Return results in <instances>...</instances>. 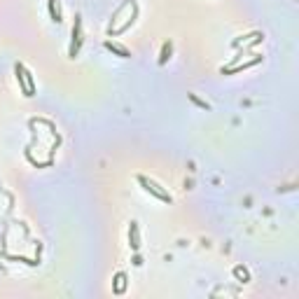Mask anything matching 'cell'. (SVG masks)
<instances>
[{
    "mask_svg": "<svg viewBox=\"0 0 299 299\" xmlns=\"http://www.w3.org/2000/svg\"><path fill=\"white\" fill-rule=\"evenodd\" d=\"M133 264H136V267H141V264H143V260H141V255H136V257H133Z\"/></svg>",
    "mask_w": 299,
    "mask_h": 299,
    "instance_id": "12",
    "label": "cell"
},
{
    "mask_svg": "<svg viewBox=\"0 0 299 299\" xmlns=\"http://www.w3.org/2000/svg\"><path fill=\"white\" fill-rule=\"evenodd\" d=\"M82 14H75V24H73V42H70V49H68V56L75 59L79 54V47H82Z\"/></svg>",
    "mask_w": 299,
    "mask_h": 299,
    "instance_id": "2",
    "label": "cell"
},
{
    "mask_svg": "<svg viewBox=\"0 0 299 299\" xmlns=\"http://www.w3.org/2000/svg\"><path fill=\"white\" fill-rule=\"evenodd\" d=\"M171 52H173V45H171V42H164V45H161V54H159V65H164L169 61Z\"/></svg>",
    "mask_w": 299,
    "mask_h": 299,
    "instance_id": "8",
    "label": "cell"
},
{
    "mask_svg": "<svg viewBox=\"0 0 299 299\" xmlns=\"http://www.w3.org/2000/svg\"><path fill=\"white\" fill-rule=\"evenodd\" d=\"M105 49H110V52H112V54H117L119 59H131V52H129V49H124V47H119V45H115V42H110V40L105 42Z\"/></svg>",
    "mask_w": 299,
    "mask_h": 299,
    "instance_id": "6",
    "label": "cell"
},
{
    "mask_svg": "<svg viewBox=\"0 0 299 299\" xmlns=\"http://www.w3.org/2000/svg\"><path fill=\"white\" fill-rule=\"evenodd\" d=\"M257 63H262V56H255V59H250V61H246V63L232 65V68H222L220 73H222V75H234V73H241V70H246V68H250V65H257Z\"/></svg>",
    "mask_w": 299,
    "mask_h": 299,
    "instance_id": "4",
    "label": "cell"
},
{
    "mask_svg": "<svg viewBox=\"0 0 299 299\" xmlns=\"http://www.w3.org/2000/svg\"><path fill=\"white\" fill-rule=\"evenodd\" d=\"M234 276H236V278H241L243 283H248V281H250V273H248L246 267H234Z\"/></svg>",
    "mask_w": 299,
    "mask_h": 299,
    "instance_id": "10",
    "label": "cell"
},
{
    "mask_svg": "<svg viewBox=\"0 0 299 299\" xmlns=\"http://www.w3.org/2000/svg\"><path fill=\"white\" fill-rule=\"evenodd\" d=\"M14 73H16V82H19V89H21V94H24L26 98L35 96V79H33V75H31V73H28L21 63L14 65Z\"/></svg>",
    "mask_w": 299,
    "mask_h": 299,
    "instance_id": "1",
    "label": "cell"
},
{
    "mask_svg": "<svg viewBox=\"0 0 299 299\" xmlns=\"http://www.w3.org/2000/svg\"><path fill=\"white\" fill-rule=\"evenodd\" d=\"M138 182L143 185V189H145V192H147V194L157 196V199H159V201H164V204H171V194H166L164 189H159V185H157V182L147 180L145 175H138Z\"/></svg>",
    "mask_w": 299,
    "mask_h": 299,
    "instance_id": "3",
    "label": "cell"
},
{
    "mask_svg": "<svg viewBox=\"0 0 299 299\" xmlns=\"http://www.w3.org/2000/svg\"><path fill=\"white\" fill-rule=\"evenodd\" d=\"M129 243L131 248L138 252L141 250V234H138V222H131V227H129Z\"/></svg>",
    "mask_w": 299,
    "mask_h": 299,
    "instance_id": "5",
    "label": "cell"
},
{
    "mask_svg": "<svg viewBox=\"0 0 299 299\" xmlns=\"http://www.w3.org/2000/svg\"><path fill=\"white\" fill-rule=\"evenodd\" d=\"M47 7H49V16H52V21H61V12H59V2L56 0H47Z\"/></svg>",
    "mask_w": 299,
    "mask_h": 299,
    "instance_id": "9",
    "label": "cell"
},
{
    "mask_svg": "<svg viewBox=\"0 0 299 299\" xmlns=\"http://www.w3.org/2000/svg\"><path fill=\"white\" fill-rule=\"evenodd\" d=\"M124 287H126V273L119 271L115 276V295H124Z\"/></svg>",
    "mask_w": 299,
    "mask_h": 299,
    "instance_id": "7",
    "label": "cell"
},
{
    "mask_svg": "<svg viewBox=\"0 0 299 299\" xmlns=\"http://www.w3.org/2000/svg\"><path fill=\"white\" fill-rule=\"evenodd\" d=\"M189 101H192V103H194V105H199V108H204V110H208V103H204V101H199V98H196L194 94H189Z\"/></svg>",
    "mask_w": 299,
    "mask_h": 299,
    "instance_id": "11",
    "label": "cell"
}]
</instances>
